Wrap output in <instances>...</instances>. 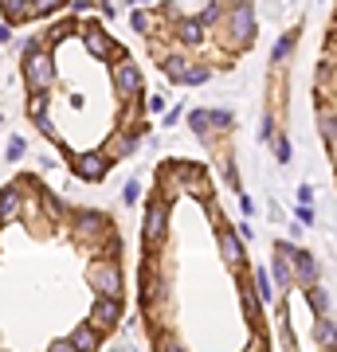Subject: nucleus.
Masks as SVG:
<instances>
[{
	"label": "nucleus",
	"instance_id": "19",
	"mask_svg": "<svg viewBox=\"0 0 337 352\" xmlns=\"http://www.w3.org/2000/svg\"><path fill=\"white\" fill-rule=\"evenodd\" d=\"M67 344H71V349H79V352H90V349H99V344H102V337L94 333V325H90V321H83L79 329H71Z\"/></svg>",
	"mask_w": 337,
	"mask_h": 352
},
{
	"label": "nucleus",
	"instance_id": "17",
	"mask_svg": "<svg viewBox=\"0 0 337 352\" xmlns=\"http://www.w3.org/2000/svg\"><path fill=\"white\" fill-rule=\"evenodd\" d=\"M204 32H208V28L200 24V20H185V16L173 24V39L181 47H200V43H204Z\"/></svg>",
	"mask_w": 337,
	"mask_h": 352
},
{
	"label": "nucleus",
	"instance_id": "32",
	"mask_svg": "<svg viewBox=\"0 0 337 352\" xmlns=\"http://www.w3.org/2000/svg\"><path fill=\"white\" fill-rule=\"evenodd\" d=\"M130 28H134L138 36H150L153 32V16L150 12H130Z\"/></svg>",
	"mask_w": 337,
	"mask_h": 352
},
{
	"label": "nucleus",
	"instance_id": "22",
	"mask_svg": "<svg viewBox=\"0 0 337 352\" xmlns=\"http://www.w3.org/2000/svg\"><path fill=\"white\" fill-rule=\"evenodd\" d=\"M0 12H4L8 28H20V24L32 20V16H28V0H0Z\"/></svg>",
	"mask_w": 337,
	"mask_h": 352
},
{
	"label": "nucleus",
	"instance_id": "9",
	"mask_svg": "<svg viewBox=\"0 0 337 352\" xmlns=\"http://www.w3.org/2000/svg\"><path fill=\"white\" fill-rule=\"evenodd\" d=\"M90 325H94V333L99 337H110L114 329L122 325V298H106V294H99L94 298V305H90Z\"/></svg>",
	"mask_w": 337,
	"mask_h": 352
},
{
	"label": "nucleus",
	"instance_id": "36",
	"mask_svg": "<svg viewBox=\"0 0 337 352\" xmlns=\"http://www.w3.org/2000/svg\"><path fill=\"white\" fill-rule=\"evenodd\" d=\"M122 200H125V204H138V200H141V188L134 184V180H130V184L122 188Z\"/></svg>",
	"mask_w": 337,
	"mask_h": 352
},
{
	"label": "nucleus",
	"instance_id": "18",
	"mask_svg": "<svg viewBox=\"0 0 337 352\" xmlns=\"http://www.w3.org/2000/svg\"><path fill=\"white\" fill-rule=\"evenodd\" d=\"M157 63H161V75L176 87L181 82V71L188 67V55L185 51H165V55H157Z\"/></svg>",
	"mask_w": 337,
	"mask_h": 352
},
{
	"label": "nucleus",
	"instance_id": "14",
	"mask_svg": "<svg viewBox=\"0 0 337 352\" xmlns=\"http://www.w3.org/2000/svg\"><path fill=\"white\" fill-rule=\"evenodd\" d=\"M20 212H24V192H20V184H4L0 188V227L16 223Z\"/></svg>",
	"mask_w": 337,
	"mask_h": 352
},
{
	"label": "nucleus",
	"instance_id": "38",
	"mask_svg": "<svg viewBox=\"0 0 337 352\" xmlns=\"http://www.w3.org/2000/svg\"><path fill=\"white\" fill-rule=\"evenodd\" d=\"M271 133H275V118L267 113V118H263V129H259V141H271Z\"/></svg>",
	"mask_w": 337,
	"mask_h": 352
},
{
	"label": "nucleus",
	"instance_id": "6",
	"mask_svg": "<svg viewBox=\"0 0 337 352\" xmlns=\"http://www.w3.org/2000/svg\"><path fill=\"white\" fill-rule=\"evenodd\" d=\"M79 36H83V43H87V51L94 55V59L118 63V59L125 55L122 43H110V36H106V28H102L99 20H90V24H79Z\"/></svg>",
	"mask_w": 337,
	"mask_h": 352
},
{
	"label": "nucleus",
	"instance_id": "28",
	"mask_svg": "<svg viewBox=\"0 0 337 352\" xmlns=\"http://www.w3.org/2000/svg\"><path fill=\"white\" fill-rule=\"evenodd\" d=\"M188 129H192L196 138L212 141V122H208V110H192V113H188Z\"/></svg>",
	"mask_w": 337,
	"mask_h": 352
},
{
	"label": "nucleus",
	"instance_id": "13",
	"mask_svg": "<svg viewBox=\"0 0 337 352\" xmlns=\"http://www.w3.org/2000/svg\"><path fill=\"white\" fill-rule=\"evenodd\" d=\"M239 305H243V317H247V325H263V302H259V294H255V286H251V278L247 270L239 274Z\"/></svg>",
	"mask_w": 337,
	"mask_h": 352
},
{
	"label": "nucleus",
	"instance_id": "10",
	"mask_svg": "<svg viewBox=\"0 0 337 352\" xmlns=\"http://www.w3.org/2000/svg\"><path fill=\"white\" fill-rule=\"evenodd\" d=\"M114 168V161L106 157V153H71V173L79 176V180H87V184H99V180H106Z\"/></svg>",
	"mask_w": 337,
	"mask_h": 352
},
{
	"label": "nucleus",
	"instance_id": "11",
	"mask_svg": "<svg viewBox=\"0 0 337 352\" xmlns=\"http://www.w3.org/2000/svg\"><path fill=\"white\" fill-rule=\"evenodd\" d=\"M216 239H220V254H224V263L236 270V274H243L247 270V254H243V239H239L232 227H224V219L216 223Z\"/></svg>",
	"mask_w": 337,
	"mask_h": 352
},
{
	"label": "nucleus",
	"instance_id": "24",
	"mask_svg": "<svg viewBox=\"0 0 337 352\" xmlns=\"http://www.w3.org/2000/svg\"><path fill=\"white\" fill-rule=\"evenodd\" d=\"M208 78H212V71L204 63H188L185 71H181V82H176V87H204Z\"/></svg>",
	"mask_w": 337,
	"mask_h": 352
},
{
	"label": "nucleus",
	"instance_id": "31",
	"mask_svg": "<svg viewBox=\"0 0 337 352\" xmlns=\"http://www.w3.org/2000/svg\"><path fill=\"white\" fill-rule=\"evenodd\" d=\"M271 145H275V157H278V161L290 164V138H287V133H278V129H275V133H271Z\"/></svg>",
	"mask_w": 337,
	"mask_h": 352
},
{
	"label": "nucleus",
	"instance_id": "43",
	"mask_svg": "<svg viewBox=\"0 0 337 352\" xmlns=\"http://www.w3.org/2000/svg\"><path fill=\"white\" fill-rule=\"evenodd\" d=\"M8 39H12V28H8V24H0V43H8Z\"/></svg>",
	"mask_w": 337,
	"mask_h": 352
},
{
	"label": "nucleus",
	"instance_id": "20",
	"mask_svg": "<svg viewBox=\"0 0 337 352\" xmlns=\"http://www.w3.org/2000/svg\"><path fill=\"white\" fill-rule=\"evenodd\" d=\"M290 243H275V286H290Z\"/></svg>",
	"mask_w": 337,
	"mask_h": 352
},
{
	"label": "nucleus",
	"instance_id": "5",
	"mask_svg": "<svg viewBox=\"0 0 337 352\" xmlns=\"http://www.w3.org/2000/svg\"><path fill=\"white\" fill-rule=\"evenodd\" d=\"M87 282L94 294H106V298H122V266H118V258H94V263L87 266Z\"/></svg>",
	"mask_w": 337,
	"mask_h": 352
},
{
	"label": "nucleus",
	"instance_id": "23",
	"mask_svg": "<svg viewBox=\"0 0 337 352\" xmlns=\"http://www.w3.org/2000/svg\"><path fill=\"white\" fill-rule=\"evenodd\" d=\"M39 204L48 208L51 223H63V219H67V204H63V200H59V196H55L51 188H43V184H39Z\"/></svg>",
	"mask_w": 337,
	"mask_h": 352
},
{
	"label": "nucleus",
	"instance_id": "25",
	"mask_svg": "<svg viewBox=\"0 0 337 352\" xmlns=\"http://www.w3.org/2000/svg\"><path fill=\"white\" fill-rule=\"evenodd\" d=\"M63 4H71V0H28V16L32 20H48L63 8Z\"/></svg>",
	"mask_w": 337,
	"mask_h": 352
},
{
	"label": "nucleus",
	"instance_id": "27",
	"mask_svg": "<svg viewBox=\"0 0 337 352\" xmlns=\"http://www.w3.org/2000/svg\"><path fill=\"white\" fill-rule=\"evenodd\" d=\"M251 286H255V294H259V302L263 305H271L275 302V286H271V278H267V270H255V274H251Z\"/></svg>",
	"mask_w": 337,
	"mask_h": 352
},
{
	"label": "nucleus",
	"instance_id": "26",
	"mask_svg": "<svg viewBox=\"0 0 337 352\" xmlns=\"http://www.w3.org/2000/svg\"><path fill=\"white\" fill-rule=\"evenodd\" d=\"M306 302H310L314 317H325V314H329V294H325L318 282H314V286H306Z\"/></svg>",
	"mask_w": 337,
	"mask_h": 352
},
{
	"label": "nucleus",
	"instance_id": "3",
	"mask_svg": "<svg viewBox=\"0 0 337 352\" xmlns=\"http://www.w3.org/2000/svg\"><path fill=\"white\" fill-rule=\"evenodd\" d=\"M67 219H71V235H75L79 247H90V243H99V247H102V239H106V235L114 231L110 219H106L102 212H94V208H83V212H67Z\"/></svg>",
	"mask_w": 337,
	"mask_h": 352
},
{
	"label": "nucleus",
	"instance_id": "39",
	"mask_svg": "<svg viewBox=\"0 0 337 352\" xmlns=\"http://www.w3.org/2000/svg\"><path fill=\"white\" fill-rule=\"evenodd\" d=\"M294 219H298V223H314V212H310V204H302L298 212H294Z\"/></svg>",
	"mask_w": 337,
	"mask_h": 352
},
{
	"label": "nucleus",
	"instance_id": "29",
	"mask_svg": "<svg viewBox=\"0 0 337 352\" xmlns=\"http://www.w3.org/2000/svg\"><path fill=\"white\" fill-rule=\"evenodd\" d=\"M294 43H298V32H287V36H283V39L275 43V55H271V63H275V67L287 63V55L294 51Z\"/></svg>",
	"mask_w": 337,
	"mask_h": 352
},
{
	"label": "nucleus",
	"instance_id": "4",
	"mask_svg": "<svg viewBox=\"0 0 337 352\" xmlns=\"http://www.w3.org/2000/svg\"><path fill=\"white\" fill-rule=\"evenodd\" d=\"M165 235H169V200H165L161 192L150 200V208H145V227H141V243H145V254H153L157 247L165 243Z\"/></svg>",
	"mask_w": 337,
	"mask_h": 352
},
{
	"label": "nucleus",
	"instance_id": "42",
	"mask_svg": "<svg viewBox=\"0 0 337 352\" xmlns=\"http://www.w3.org/2000/svg\"><path fill=\"white\" fill-rule=\"evenodd\" d=\"M239 208H243V215H251L255 212V200H251V196H239Z\"/></svg>",
	"mask_w": 337,
	"mask_h": 352
},
{
	"label": "nucleus",
	"instance_id": "41",
	"mask_svg": "<svg viewBox=\"0 0 337 352\" xmlns=\"http://www.w3.org/2000/svg\"><path fill=\"white\" fill-rule=\"evenodd\" d=\"M314 200V188H310V184H302V188H298V204H310Z\"/></svg>",
	"mask_w": 337,
	"mask_h": 352
},
{
	"label": "nucleus",
	"instance_id": "7",
	"mask_svg": "<svg viewBox=\"0 0 337 352\" xmlns=\"http://www.w3.org/2000/svg\"><path fill=\"white\" fill-rule=\"evenodd\" d=\"M145 122H130V126H122V129H114L110 133V141H106V145H102V153H106V157H110L114 164L118 161H125V157H130V153L138 149V141L145 138Z\"/></svg>",
	"mask_w": 337,
	"mask_h": 352
},
{
	"label": "nucleus",
	"instance_id": "33",
	"mask_svg": "<svg viewBox=\"0 0 337 352\" xmlns=\"http://www.w3.org/2000/svg\"><path fill=\"white\" fill-rule=\"evenodd\" d=\"M208 122H212L216 129H232L236 126V113L232 110H208Z\"/></svg>",
	"mask_w": 337,
	"mask_h": 352
},
{
	"label": "nucleus",
	"instance_id": "35",
	"mask_svg": "<svg viewBox=\"0 0 337 352\" xmlns=\"http://www.w3.org/2000/svg\"><path fill=\"white\" fill-rule=\"evenodd\" d=\"M24 149H28L24 138H12V141H8V161H20V157H24Z\"/></svg>",
	"mask_w": 337,
	"mask_h": 352
},
{
	"label": "nucleus",
	"instance_id": "12",
	"mask_svg": "<svg viewBox=\"0 0 337 352\" xmlns=\"http://www.w3.org/2000/svg\"><path fill=\"white\" fill-rule=\"evenodd\" d=\"M290 263H294L290 278H294L302 289L314 286V282H318V274H322V270H318V258H314L310 251H302V247H290Z\"/></svg>",
	"mask_w": 337,
	"mask_h": 352
},
{
	"label": "nucleus",
	"instance_id": "15",
	"mask_svg": "<svg viewBox=\"0 0 337 352\" xmlns=\"http://www.w3.org/2000/svg\"><path fill=\"white\" fill-rule=\"evenodd\" d=\"M161 289H165V282L157 278V270H153V263H145L141 266V289H138V298H141V309L150 314L153 309V302L161 298Z\"/></svg>",
	"mask_w": 337,
	"mask_h": 352
},
{
	"label": "nucleus",
	"instance_id": "44",
	"mask_svg": "<svg viewBox=\"0 0 337 352\" xmlns=\"http://www.w3.org/2000/svg\"><path fill=\"white\" fill-rule=\"evenodd\" d=\"M0 126H4V113H0Z\"/></svg>",
	"mask_w": 337,
	"mask_h": 352
},
{
	"label": "nucleus",
	"instance_id": "8",
	"mask_svg": "<svg viewBox=\"0 0 337 352\" xmlns=\"http://www.w3.org/2000/svg\"><path fill=\"white\" fill-rule=\"evenodd\" d=\"M110 75H114V94H118V102H134V94L141 90V67L130 59V55H122L118 63H110Z\"/></svg>",
	"mask_w": 337,
	"mask_h": 352
},
{
	"label": "nucleus",
	"instance_id": "1",
	"mask_svg": "<svg viewBox=\"0 0 337 352\" xmlns=\"http://www.w3.org/2000/svg\"><path fill=\"white\" fill-rule=\"evenodd\" d=\"M24 82H28V94H39V90L55 87V55L39 39L24 43Z\"/></svg>",
	"mask_w": 337,
	"mask_h": 352
},
{
	"label": "nucleus",
	"instance_id": "40",
	"mask_svg": "<svg viewBox=\"0 0 337 352\" xmlns=\"http://www.w3.org/2000/svg\"><path fill=\"white\" fill-rule=\"evenodd\" d=\"M145 110H150V113H161V110H165V98H161V94H153V98L145 102Z\"/></svg>",
	"mask_w": 337,
	"mask_h": 352
},
{
	"label": "nucleus",
	"instance_id": "37",
	"mask_svg": "<svg viewBox=\"0 0 337 352\" xmlns=\"http://www.w3.org/2000/svg\"><path fill=\"white\" fill-rule=\"evenodd\" d=\"M224 173H227V184H232V192H243V188H239V173H236V164L227 161V164H224Z\"/></svg>",
	"mask_w": 337,
	"mask_h": 352
},
{
	"label": "nucleus",
	"instance_id": "45",
	"mask_svg": "<svg viewBox=\"0 0 337 352\" xmlns=\"http://www.w3.org/2000/svg\"><path fill=\"white\" fill-rule=\"evenodd\" d=\"M134 4H145V0H134Z\"/></svg>",
	"mask_w": 337,
	"mask_h": 352
},
{
	"label": "nucleus",
	"instance_id": "2",
	"mask_svg": "<svg viewBox=\"0 0 337 352\" xmlns=\"http://www.w3.org/2000/svg\"><path fill=\"white\" fill-rule=\"evenodd\" d=\"M224 43L232 39V47L236 51H247L259 36V24H255V8H251V0H236L224 16Z\"/></svg>",
	"mask_w": 337,
	"mask_h": 352
},
{
	"label": "nucleus",
	"instance_id": "16",
	"mask_svg": "<svg viewBox=\"0 0 337 352\" xmlns=\"http://www.w3.org/2000/svg\"><path fill=\"white\" fill-rule=\"evenodd\" d=\"M318 133H322L325 157L334 161V153H337V113H334V106H322V110H318Z\"/></svg>",
	"mask_w": 337,
	"mask_h": 352
},
{
	"label": "nucleus",
	"instance_id": "34",
	"mask_svg": "<svg viewBox=\"0 0 337 352\" xmlns=\"http://www.w3.org/2000/svg\"><path fill=\"white\" fill-rule=\"evenodd\" d=\"M220 16H224V4H220V0H212V4H208V8H204V12L196 16V20H200L204 28H212L216 20H220Z\"/></svg>",
	"mask_w": 337,
	"mask_h": 352
},
{
	"label": "nucleus",
	"instance_id": "30",
	"mask_svg": "<svg viewBox=\"0 0 337 352\" xmlns=\"http://www.w3.org/2000/svg\"><path fill=\"white\" fill-rule=\"evenodd\" d=\"M314 340H318V344H325V349H334V321H329V314L314 321Z\"/></svg>",
	"mask_w": 337,
	"mask_h": 352
},
{
	"label": "nucleus",
	"instance_id": "21",
	"mask_svg": "<svg viewBox=\"0 0 337 352\" xmlns=\"http://www.w3.org/2000/svg\"><path fill=\"white\" fill-rule=\"evenodd\" d=\"M71 36H79V20H75V16H67V20H59V24L51 28L48 39H43V47L55 51V43H63V39H71Z\"/></svg>",
	"mask_w": 337,
	"mask_h": 352
}]
</instances>
